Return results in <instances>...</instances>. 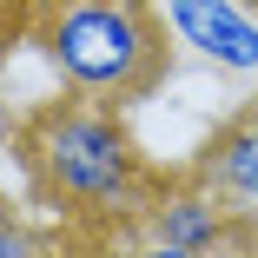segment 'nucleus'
Here are the masks:
<instances>
[{
  "label": "nucleus",
  "mask_w": 258,
  "mask_h": 258,
  "mask_svg": "<svg viewBox=\"0 0 258 258\" xmlns=\"http://www.w3.org/2000/svg\"><path fill=\"white\" fill-rule=\"evenodd\" d=\"M192 179H205L238 219H258V99L219 119L192 152Z\"/></svg>",
  "instance_id": "39448f33"
},
{
  "label": "nucleus",
  "mask_w": 258,
  "mask_h": 258,
  "mask_svg": "<svg viewBox=\"0 0 258 258\" xmlns=\"http://www.w3.org/2000/svg\"><path fill=\"white\" fill-rule=\"evenodd\" d=\"M14 159L46 219L73 238H126L146 212L159 166L139 152L119 106L60 93L14 119Z\"/></svg>",
  "instance_id": "f257e3e1"
},
{
  "label": "nucleus",
  "mask_w": 258,
  "mask_h": 258,
  "mask_svg": "<svg viewBox=\"0 0 258 258\" xmlns=\"http://www.w3.org/2000/svg\"><path fill=\"white\" fill-rule=\"evenodd\" d=\"M245 225H251V251H258V219H245Z\"/></svg>",
  "instance_id": "1a4fd4ad"
},
{
  "label": "nucleus",
  "mask_w": 258,
  "mask_h": 258,
  "mask_svg": "<svg viewBox=\"0 0 258 258\" xmlns=\"http://www.w3.org/2000/svg\"><path fill=\"white\" fill-rule=\"evenodd\" d=\"M0 139H14V113H7V93H0Z\"/></svg>",
  "instance_id": "6e6552de"
},
{
  "label": "nucleus",
  "mask_w": 258,
  "mask_h": 258,
  "mask_svg": "<svg viewBox=\"0 0 258 258\" xmlns=\"http://www.w3.org/2000/svg\"><path fill=\"white\" fill-rule=\"evenodd\" d=\"M113 258H205V251H185V245H159V238H139V232H126Z\"/></svg>",
  "instance_id": "0eeeda50"
},
{
  "label": "nucleus",
  "mask_w": 258,
  "mask_h": 258,
  "mask_svg": "<svg viewBox=\"0 0 258 258\" xmlns=\"http://www.w3.org/2000/svg\"><path fill=\"white\" fill-rule=\"evenodd\" d=\"M133 232L159 238V245L205 251V258H258L251 251V225L205 179H192V166L185 172H159V185H152V199H146V212H139Z\"/></svg>",
  "instance_id": "7ed1b4c3"
},
{
  "label": "nucleus",
  "mask_w": 258,
  "mask_h": 258,
  "mask_svg": "<svg viewBox=\"0 0 258 258\" xmlns=\"http://www.w3.org/2000/svg\"><path fill=\"white\" fill-rule=\"evenodd\" d=\"M251 7H258V0H251Z\"/></svg>",
  "instance_id": "9d476101"
},
{
  "label": "nucleus",
  "mask_w": 258,
  "mask_h": 258,
  "mask_svg": "<svg viewBox=\"0 0 258 258\" xmlns=\"http://www.w3.org/2000/svg\"><path fill=\"white\" fill-rule=\"evenodd\" d=\"M27 40L60 93L139 106L172 80V27L159 0H27Z\"/></svg>",
  "instance_id": "f03ea898"
},
{
  "label": "nucleus",
  "mask_w": 258,
  "mask_h": 258,
  "mask_svg": "<svg viewBox=\"0 0 258 258\" xmlns=\"http://www.w3.org/2000/svg\"><path fill=\"white\" fill-rule=\"evenodd\" d=\"M166 27L205 67L238 73V80L258 73V7L251 0H166Z\"/></svg>",
  "instance_id": "20e7f679"
},
{
  "label": "nucleus",
  "mask_w": 258,
  "mask_h": 258,
  "mask_svg": "<svg viewBox=\"0 0 258 258\" xmlns=\"http://www.w3.org/2000/svg\"><path fill=\"white\" fill-rule=\"evenodd\" d=\"M0 258H60V238L46 225H33L20 205L0 199Z\"/></svg>",
  "instance_id": "423d86ee"
}]
</instances>
